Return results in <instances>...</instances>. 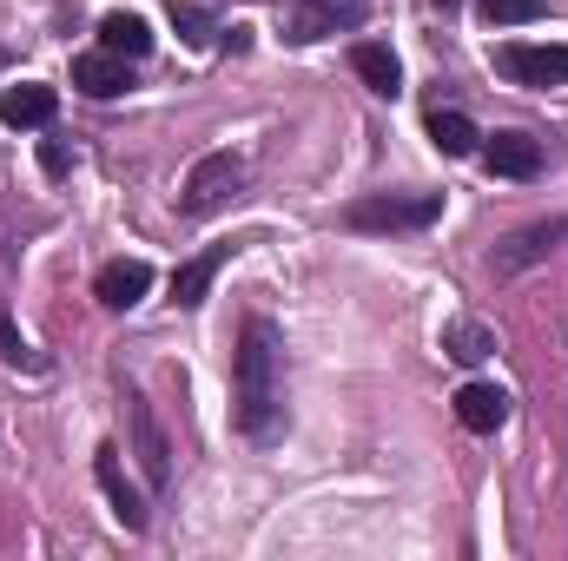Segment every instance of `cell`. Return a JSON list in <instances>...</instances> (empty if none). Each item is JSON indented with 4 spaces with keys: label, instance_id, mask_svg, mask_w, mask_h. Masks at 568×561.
<instances>
[{
    "label": "cell",
    "instance_id": "cell-22",
    "mask_svg": "<svg viewBox=\"0 0 568 561\" xmlns=\"http://www.w3.org/2000/svg\"><path fill=\"white\" fill-rule=\"evenodd\" d=\"M436 7H443V13H456V7H463V0H436Z\"/></svg>",
    "mask_w": 568,
    "mask_h": 561
},
{
    "label": "cell",
    "instance_id": "cell-3",
    "mask_svg": "<svg viewBox=\"0 0 568 561\" xmlns=\"http://www.w3.org/2000/svg\"><path fill=\"white\" fill-rule=\"evenodd\" d=\"M239 185H245V159H239V152H205V159L185 172L179 205H185V218H212V212H225V205L239 198Z\"/></svg>",
    "mask_w": 568,
    "mask_h": 561
},
{
    "label": "cell",
    "instance_id": "cell-15",
    "mask_svg": "<svg viewBox=\"0 0 568 561\" xmlns=\"http://www.w3.org/2000/svg\"><path fill=\"white\" fill-rule=\"evenodd\" d=\"M100 47L120 53V60H145L152 53V27H145L140 13H106L100 20Z\"/></svg>",
    "mask_w": 568,
    "mask_h": 561
},
{
    "label": "cell",
    "instance_id": "cell-11",
    "mask_svg": "<svg viewBox=\"0 0 568 561\" xmlns=\"http://www.w3.org/2000/svg\"><path fill=\"white\" fill-rule=\"evenodd\" d=\"M73 86L93 93V100H113V93H126V60L106 53V47H100V53H80V60H73Z\"/></svg>",
    "mask_w": 568,
    "mask_h": 561
},
{
    "label": "cell",
    "instance_id": "cell-14",
    "mask_svg": "<svg viewBox=\"0 0 568 561\" xmlns=\"http://www.w3.org/2000/svg\"><path fill=\"white\" fill-rule=\"evenodd\" d=\"M53 106H60V93L53 86H7V100H0V120L7 126H47L53 120Z\"/></svg>",
    "mask_w": 568,
    "mask_h": 561
},
{
    "label": "cell",
    "instance_id": "cell-5",
    "mask_svg": "<svg viewBox=\"0 0 568 561\" xmlns=\"http://www.w3.org/2000/svg\"><path fill=\"white\" fill-rule=\"evenodd\" d=\"M126 422H133V456H140L145 482L165 489V482H172V449H165V429L145 410V397H133V390H126Z\"/></svg>",
    "mask_w": 568,
    "mask_h": 561
},
{
    "label": "cell",
    "instance_id": "cell-21",
    "mask_svg": "<svg viewBox=\"0 0 568 561\" xmlns=\"http://www.w3.org/2000/svg\"><path fill=\"white\" fill-rule=\"evenodd\" d=\"M40 165H47V172L60 178V172H67L73 159H67V145H60V140H40Z\"/></svg>",
    "mask_w": 568,
    "mask_h": 561
},
{
    "label": "cell",
    "instance_id": "cell-17",
    "mask_svg": "<svg viewBox=\"0 0 568 561\" xmlns=\"http://www.w3.org/2000/svg\"><path fill=\"white\" fill-rule=\"evenodd\" d=\"M476 140H483V133H476L463 113H443V106L429 113V145H436L443 159H469V152H476Z\"/></svg>",
    "mask_w": 568,
    "mask_h": 561
},
{
    "label": "cell",
    "instance_id": "cell-8",
    "mask_svg": "<svg viewBox=\"0 0 568 561\" xmlns=\"http://www.w3.org/2000/svg\"><path fill=\"white\" fill-rule=\"evenodd\" d=\"M483 165H489L496 178H536V172H542V140H529V133H496V140L483 145Z\"/></svg>",
    "mask_w": 568,
    "mask_h": 561
},
{
    "label": "cell",
    "instance_id": "cell-2",
    "mask_svg": "<svg viewBox=\"0 0 568 561\" xmlns=\"http://www.w3.org/2000/svg\"><path fill=\"white\" fill-rule=\"evenodd\" d=\"M443 218V192H364L344 205L351 232H424Z\"/></svg>",
    "mask_w": 568,
    "mask_h": 561
},
{
    "label": "cell",
    "instance_id": "cell-6",
    "mask_svg": "<svg viewBox=\"0 0 568 561\" xmlns=\"http://www.w3.org/2000/svg\"><path fill=\"white\" fill-rule=\"evenodd\" d=\"M93 476H100V489H106L113 516H120L133 536H145V522H152V516H145V496L126 482V469H120V449H113V442H100V456H93Z\"/></svg>",
    "mask_w": 568,
    "mask_h": 561
},
{
    "label": "cell",
    "instance_id": "cell-12",
    "mask_svg": "<svg viewBox=\"0 0 568 561\" xmlns=\"http://www.w3.org/2000/svg\"><path fill=\"white\" fill-rule=\"evenodd\" d=\"M225 258H232V245H212V252H199L192 265H179V272H172V304H185V310L205 304V290H212V278H219Z\"/></svg>",
    "mask_w": 568,
    "mask_h": 561
},
{
    "label": "cell",
    "instance_id": "cell-10",
    "mask_svg": "<svg viewBox=\"0 0 568 561\" xmlns=\"http://www.w3.org/2000/svg\"><path fill=\"white\" fill-rule=\"evenodd\" d=\"M351 67H357V80H364L371 93H384V100L404 93V67H397V53H390L384 40H357V47H351Z\"/></svg>",
    "mask_w": 568,
    "mask_h": 561
},
{
    "label": "cell",
    "instance_id": "cell-9",
    "mask_svg": "<svg viewBox=\"0 0 568 561\" xmlns=\"http://www.w3.org/2000/svg\"><path fill=\"white\" fill-rule=\"evenodd\" d=\"M456 422L476 429V436H496V429L509 422V390H496V384H463V390H456Z\"/></svg>",
    "mask_w": 568,
    "mask_h": 561
},
{
    "label": "cell",
    "instance_id": "cell-1",
    "mask_svg": "<svg viewBox=\"0 0 568 561\" xmlns=\"http://www.w3.org/2000/svg\"><path fill=\"white\" fill-rule=\"evenodd\" d=\"M278 364H284L278 330H272L265 317H252L245 337H239V350H232V417H239V429H245L252 442H272L284 429Z\"/></svg>",
    "mask_w": 568,
    "mask_h": 561
},
{
    "label": "cell",
    "instance_id": "cell-18",
    "mask_svg": "<svg viewBox=\"0 0 568 561\" xmlns=\"http://www.w3.org/2000/svg\"><path fill=\"white\" fill-rule=\"evenodd\" d=\"M549 0H483V20L489 27H523V20H536Z\"/></svg>",
    "mask_w": 568,
    "mask_h": 561
},
{
    "label": "cell",
    "instance_id": "cell-4",
    "mask_svg": "<svg viewBox=\"0 0 568 561\" xmlns=\"http://www.w3.org/2000/svg\"><path fill=\"white\" fill-rule=\"evenodd\" d=\"M496 67L516 86H568V47H496Z\"/></svg>",
    "mask_w": 568,
    "mask_h": 561
},
{
    "label": "cell",
    "instance_id": "cell-20",
    "mask_svg": "<svg viewBox=\"0 0 568 561\" xmlns=\"http://www.w3.org/2000/svg\"><path fill=\"white\" fill-rule=\"evenodd\" d=\"M172 20L185 27V40H192V47H205V40H212V33H205V13H192V7H179V0H172Z\"/></svg>",
    "mask_w": 568,
    "mask_h": 561
},
{
    "label": "cell",
    "instance_id": "cell-13",
    "mask_svg": "<svg viewBox=\"0 0 568 561\" xmlns=\"http://www.w3.org/2000/svg\"><path fill=\"white\" fill-rule=\"evenodd\" d=\"M568 238V225H529V232H516L503 252H496V272H523V265H536V258H549L556 245Z\"/></svg>",
    "mask_w": 568,
    "mask_h": 561
},
{
    "label": "cell",
    "instance_id": "cell-19",
    "mask_svg": "<svg viewBox=\"0 0 568 561\" xmlns=\"http://www.w3.org/2000/svg\"><path fill=\"white\" fill-rule=\"evenodd\" d=\"M0 364H13V370H40V357L27 350V337L13 330V317L0 310Z\"/></svg>",
    "mask_w": 568,
    "mask_h": 561
},
{
    "label": "cell",
    "instance_id": "cell-7",
    "mask_svg": "<svg viewBox=\"0 0 568 561\" xmlns=\"http://www.w3.org/2000/svg\"><path fill=\"white\" fill-rule=\"evenodd\" d=\"M145 290H152V265H145V258H113V265H100V278H93V297H100L106 310H133Z\"/></svg>",
    "mask_w": 568,
    "mask_h": 561
},
{
    "label": "cell",
    "instance_id": "cell-16",
    "mask_svg": "<svg viewBox=\"0 0 568 561\" xmlns=\"http://www.w3.org/2000/svg\"><path fill=\"white\" fill-rule=\"evenodd\" d=\"M443 350H449L456 364H483V357L496 350V330H489V324H476V317H456V324L443 330Z\"/></svg>",
    "mask_w": 568,
    "mask_h": 561
}]
</instances>
